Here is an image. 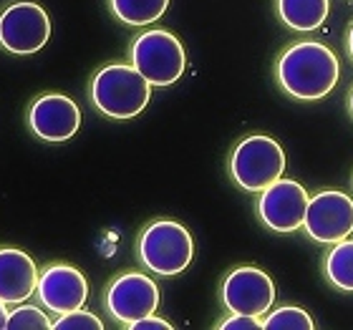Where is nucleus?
I'll list each match as a JSON object with an SVG mask.
<instances>
[{"label": "nucleus", "mask_w": 353, "mask_h": 330, "mask_svg": "<svg viewBox=\"0 0 353 330\" xmlns=\"http://www.w3.org/2000/svg\"><path fill=\"white\" fill-rule=\"evenodd\" d=\"M275 74L288 96L301 101H318L336 88L341 66L328 45L318 41H301L283 51Z\"/></svg>", "instance_id": "obj_1"}, {"label": "nucleus", "mask_w": 353, "mask_h": 330, "mask_svg": "<svg viewBox=\"0 0 353 330\" xmlns=\"http://www.w3.org/2000/svg\"><path fill=\"white\" fill-rule=\"evenodd\" d=\"M152 83L126 63L103 66L91 81V101L103 116L134 118L147 109Z\"/></svg>", "instance_id": "obj_2"}, {"label": "nucleus", "mask_w": 353, "mask_h": 330, "mask_svg": "<svg viewBox=\"0 0 353 330\" xmlns=\"http://www.w3.org/2000/svg\"><path fill=\"white\" fill-rule=\"evenodd\" d=\"M285 172V152L272 136H245L230 156V174L245 192H263Z\"/></svg>", "instance_id": "obj_3"}, {"label": "nucleus", "mask_w": 353, "mask_h": 330, "mask_svg": "<svg viewBox=\"0 0 353 330\" xmlns=\"http://www.w3.org/2000/svg\"><path fill=\"white\" fill-rule=\"evenodd\" d=\"M194 243L187 227L172 220L152 222L139 237V260L147 270L162 278H174L190 267Z\"/></svg>", "instance_id": "obj_4"}, {"label": "nucleus", "mask_w": 353, "mask_h": 330, "mask_svg": "<svg viewBox=\"0 0 353 330\" xmlns=\"http://www.w3.org/2000/svg\"><path fill=\"white\" fill-rule=\"evenodd\" d=\"M132 66L152 86H172L187 68L184 45L170 30H147L132 43Z\"/></svg>", "instance_id": "obj_5"}, {"label": "nucleus", "mask_w": 353, "mask_h": 330, "mask_svg": "<svg viewBox=\"0 0 353 330\" xmlns=\"http://www.w3.org/2000/svg\"><path fill=\"white\" fill-rule=\"evenodd\" d=\"M51 38V18L38 3H13L0 13V45L15 56L38 53Z\"/></svg>", "instance_id": "obj_6"}, {"label": "nucleus", "mask_w": 353, "mask_h": 330, "mask_svg": "<svg viewBox=\"0 0 353 330\" xmlns=\"http://www.w3.org/2000/svg\"><path fill=\"white\" fill-rule=\"evenodd\" d=\"M308 202L310 197L303 184L280 176L278 182H272L268 189L260 192L258 214L265 227L288 235V232H295V229L303 227Z\"/></svg>", "instance_id": "obj_7"}, {"label": "nucleus", "mask_w": 353, "mask_h": 330, "mask_svg": "<svg viewBox=\"0 0 353 330\" xmlns=\"http://www.w3.org/2000/svg\"><path fill=\"white\" fill-rule=\"evenodd\" d=\"M303 227L316 243L336 245L353 235V199L343 192H318L308 202Z\"/></svg>", "instance_id": "obj_8"}, {"label": "nucleus", "mask_w": 353, "mask_h": 330, "mask_svg": "<svg viewBox=\"0 0 353 330\" xmlns=\"http://www.w3.org/2000/svg\"><path fill=\"white\" fill-rule=\"evenodd\" d=\"M222 302L230 313L263 318L275 302V285L268 272L258 267H237L222 282Z\"/></svg>", "instance_id": "obj_9"}, {"label": "nucleus", "mask_w": 353, "mask_h": 330, "mask_svg": "<svg viewBox=\"0 0 353 330\" xmlns=\"http://www.w3.org/2000/svg\"><path fill=\"white\" fill-rule=\"evenodd\" d=\"M159 305V287L141 272H126L106 290V310L119 323L132 325L147 316H154Z\"/></svg>", "instance_id": "obj_10"}, {"label": "nucleus", "mask_w": 353, "mask_h": 330, "mask_svg": "<svg viewBox=\"0 0 353 330\" xmlns=\"http://www.w3.org/2000/svg\"><path fill=\"white\" fill-rule=\"evenodd\" d=\"M28 126L38 139L68 141L81 126V111L63 94H43L30 103Z\"/></svg>", "instance_id": "obj_11"}, {"label": "nucleus", "mask_w": 353, "mask_h": 330, "mask_svg": "<svg viewBox=\"0 0 353 330\" xmlns=\"http://www.w3.org/2000/svg\"><path fill=\"white\" fill-rule=\"evenodd\" d=\"M38 300L43 302L51 313H71L83 308L88 298V282L81 272L71 265H51L38 278Z\"/></svg>", "instance_id": "obj_12"}, {"label": "nucleus", "mask_w": 353, "mask_h": 330, "mask_svg": "<svg viewBox=\"0 0 353 330\" xmlns=\"http://www.w3.org/2000/svg\"><path fill=\"white\" fill-rule=\"evenodd\" d=\"M36 262L23 249L3 247L0 249V300L8 305L28 300L38 287Z\"/></svg>", "instance_id": "obj_13"}, {"label": "nucleus", "mask_w": 353, "mask_h": 330, "mask_svg": "<svg viewBox=\"0 0 353 330\" xmlns=\"http://www.w3.org/2000/svg\"><path fill=\"white\" fill-rule=\"evenodd\" d=\"M331 3L328 0H278V15L288 28L310 33L323 25L328 18Z\"/></svg>", "instance_id": "obj_14"}, {"label": "nucleus", "mask_w": 353, "mask_h": 330, "mask_svg": "<svg viewBox=\"0 0 353 330\" xmlns=\"http://www.w3.org/2000/svg\"><path fill=\"white\" fill-rule=\"evenodd\" d=\"M109 3L114 15L126 25H149L159 21L170 8V0H109Z\"/></svg>", "instance_id": "obj_15"}, {"label": "nucleus", "mask_w": 353, "mask_h": 330, "mask_svg": "<svg viewBox=\"0 0 353 330\" xmlns=\"http://www.w3.org/2000/svg\"><path fill=\"white\" fill-rule=\"evenodd\" d=\"M325 278L333 287L353 293V240H341L325 255Z\"/></svg>", "instance_id": "obj_16"}, {"label": "nucleus", "mask_w": 353, "mask_h": 330, "mask_svg": "<svg viewBox=\"0 0 353 330\" xmlns=\"http://www.w3.org/2000/svg\"><path fill=\"white\" fill-rule=\"evenodd\" d=\"M313 325H316L313 318L303 308H293V305L272 310L270 316L263 320L265 330H313Z\"/></svg>", "instance_id": "obj_17"}, {"label": "nucleus", "mask_w": 353, "mask_h": 330, "mask_svg": "<svg viewBox=\"0 0 353 330\" xmlns=\"http://www.w3.org/2000/svg\"><path fill=\"white\" fill-rule=\"evenodd\" d=\"M53 323L46 318L43 310L33 308V305H21V308L10 310L8 316V330H48Z\"/></svg>", "instance_id": "obj_18"}, {"label": "nucleus", "mask_w": 353, "mask_h": 330, "mask_svg": "<svg viewBox=\"0 0 353 330\" xmlns=\"http://www.w3.org/2000/svg\"><path fill=\"white\" fill-rule=\"evenodd\" d=\"M56 330H101L103 323L94 313H88V310H71V313H63V316L53 323Z\"/></svg>", "instance_id": "obj_19"}, {"label": "nucleus", "mask_w": 353, "mask_h": 330, "mask_svg": "<svg viewBox=\"0 0 353 330\" xmlns=\"http://www.w3.org/2000/svg\"><path fill=\"white\" fill-rule=\"evenodd\" d=\"M263 328V320L252 316H243V313H232L225 323H220V330H258Z\"/></svg>", "instance_id": "obj_20"}, {"label": "nucleus", "mask_w": 353, "mask_h": 330, "mask_svg": "<svg viewBox=\"0 0 353 330\" xmlns=\"http://www.w3.org/2000/svg\"><path fill=\"white\" fill-rule=\"evenodd\" d=\"M129 328L132 330H172V323H167L162 318L147 316V318H141V320H137V323H132Z\"/></svg>", "instance_id": "obj_21"}, {"label": "nucleus", "mask_w": 353, "mask_h": 330, "mask_svg": "<svg viewBox=\"0 0 353 330\" xmlns=\"http://www.w3.org/2000/svg\"><path fill=\"white\" fill-rule=\"evenodd\" d=\"M6 305H8V302L0 300V330L8 328V316H10V313L6 310Z\"/></svg>", "instance_id": "obj_22"}, {"label": "nucleus", "mask_w": 353, "mask_h": 330, "mask_svg": "<svg viewBox=\"0 0 353 330\" xmlns=\"http://www.w3.org/2000/svg\"><path fill=\"white\" fill-rule=\"evenodd\" d=\"M348 53H351V61H353V25L348 30Z\"/></svg>", "instance_id": "obj_23"}, {"label": "nucleus", "mask_w": 353, "mask_h": 330, "mask_svg": "<svg viewBox=\"0 0 353 330\" xmlns=\"http://www.w3.org/2000/svg\"><path fill=\"white\" fill-rule=\"evenodd\" d=\"M348 106H351V114H353V88H351V96H348Z\"/></svg>", "instance_id": "obj_24"}]
</instances>
